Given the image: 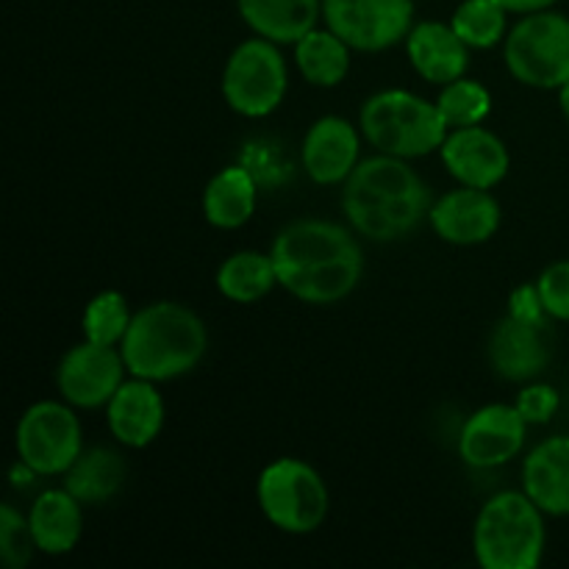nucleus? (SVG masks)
<instances>
[{"instance_id":"39448f33","label":"nucleus","mask_w":569,"mask_h":569,"mask_svg":"<svg viewBox=\"0 0 569 569\" xmlns=\"http://www.w3.org/2000/svg\"><path fill=\"white\" fill-rule=\"evenodd\" d=\"M359 128L378 153L420 159L442 148L450 128L437 103H428L409 89H383L365 100Z\"/></svg>"},{"instance_id":"412c9836","label":"nucleus","mask_w":569,"mask_h":569,"mask_svg":"<svg viewBox=\"0 0 569 569\" xmlns=\"http://www.w3.org/2000/svg\"><path fill=\"white\" fill-rule=\"evenodd\" d=\"M244 26L276 44H295L322 20V0H237Z\"/></svg>"},{"instance_id":"9d476101","label":"nucleus","mask_w":569,"mask_h":569,"mask_svg":"<svg viewBox=\"0 0 569 569\" xmlns=\"http://www.w3.org/2000/svg\"><path fill=\"white\" fill-rule=\"evenodd\" d=\"M322 22L359 53H381L406 42L415 0H322Z\"/></svg>"},{"instance_id":"aec40b11","label":"nucleus","mask_w":569,"mask_h":569,"mask_svg":"<svg viewBox=\"0 0 569 569\" xmlns=\"http://www.w3.org/2000/svg\"><path fill=\"white\" fill-rule=\"evenodd\" d=\"M81 500L70 489H44L28 509L33 542L44 556H67L83 533Z\"/></svg>"},{"instance_id":"72a5a7b5","label":"nucleus","mask_w":569,"mask_h":569,"mask_svg":"<svg viewBox=\"0 0 569 569\" xmlns=\"http://www.w3.org/2000/svg\"><path fill=\"white\" fill-rule=\"evenodd\" d=\"M556 92H559V109H561V114H565L567 122H569V81L561 83V87L556 89Z\"/></svg>"},{"instance_id":"2eb2a0df","label":"nucleus","mask_w":569,"mask_h":569,"mask_svg":"<svg viewBox=\"0 0 569 569\" xmlns=\"http://www.w3.org/2000/svg\"><path fill=\"white\" fill-rule=\"evenodd\" d=\"M439 153H442V161L450 176L459 183H465V187L492 189L511 170V156L506 142L483 126H467L448 131Z\"/></svg>"},{"instance_id":"7ed1b4c3","label":"nucleus","mask_w":569,"mask_h":569,"mask_svg":"<svg viewBox=\"0 0 569 569\" xmlns=\"http://www.w3.org/2000/svg\"><path fill=\"white\" fill-rule=\"evenodd\" d=\"M209 348V331L189 306L159 300L133 311L131 328L120 345L128 372L144 381H172L200 365Z\"/></svg>"},{"instance_id":"423d86ee","label":"nucleus","mask_w":569,"mask_h":569,"mask_svg":"<svg viewBox=\"0 0 569 569\" xmlns=\"http://www.w3.org/2000/svg\"><path fill=\"white\" fill-rule=\"evenodd\" d=\"M256 500L267 522L292 537L315 533L331 509V495L320 472L292 456L276 459L261 470Z\"/></svg>"},{"instance_id":"473e14b6","label":"nucleus","mask_w":569,"mask_h":569,"mask_svg":"<svg viewBox=\"0 0 569 569\" xmlns=\"http://www.w3.org/2000/svg\"><path fill=\"white\" fill-rule=\"evenodd\" d=\"M511 14H531V11H542V9H553L559 0H500Z\"/></svg>"},{"instance_id":"4be33fe9","label":"nucleus","mask_w":569,"mask_h":569,"mask_svg":"<svg viewBox=\"0 0 569 569\" xmlns=\"http://www.w3.org/2000/svg\"><path fill=\"white\" fill-rule=\"evenodd\" d=\"M256 198H259V181L244 164L222 167L203 192V217L209 226L220 231L242 228L253 217Z\"/></svg>"},{"instance_id":"1a4fd4ad","label":"nucleus","mask_w":569,"mask_h":569,"mask_svg":"<svg viewBox=\"0 0 569 569\" xmlns=\"http://www.w3.org/2000/svg\"><path fill=\"white\" fill-rule=\"evenodd\" d=\"M76 406L67 400H39L17 422V459L37 476H64L83 453V433Z\"/></svg>"},{"instance_id":"cd10ccee","label":"nucleus","mask_w":569,"mask_h":569,"mask_svg":"<svg viewBox=\"0 0 569 569\" xmlns=\"http://www.w3.org/2000/svg\"><path fill=\"white\" fill-rule=\"evenodd\" d=\"M437 109L450 131L453 128L481 126L489 117V111H492V94H489V89L481 81L461 76L456 81L445 83L437 98Z\"/></svg>"},{"instance_id":"7c9ffc66","label":"nucleus","mask_w":569,"mask_h":569,"mask_svg":"<svg viewBox=\"0 0 569 569\" xmlns=\"http://www.w3.org/2000/svg\"><path fill=\"white\" fill-rule=\"evenodd\" d=\"M559 403H561L559 392H556L550 383H537V381L533 383L528 381L515 400V406L520 409V415L526 417L528 426H548V422L556 417V411H559Z\"/></svg>"},{"instance_id":"b1692460","label":"nucleus","mask_w":569,"mask_h":569,"mask_svg":"<svg viewBox=\"0 0 569 569\" xmlns=\"http://www.w3.org/2000/svg\"><path fill=\"white\" fill-rule=\"evenodd\" d=\"M350 48L331 28H311L295 42V64L315 87H339L350 72Z\"/></svg>"},{"instance_id":"ddd939ff","label":"nucleus","mask_w":569,"mask_h":569,"mask_svg":"<svg viewBox=\"0 0 569 569\" xmlns=\"http://www.w3.org/2000/svg\"><path fill=\"white\" fill-rule=\"evenodd\" d=\"M550 359L553 350H550L548 320H526L509 311L495 322L489 333V361L503 381H537L548 370Z\"/></svg>"},{"instance_id":"c85d7f7f","label":"nucleus","mask_w":569,"mask_h":569,"mask_svg":"<svg viewBox=\"0 0 569 569\" xmlns=\"http://www.w3.org/2000/svg\"><path fill=\"white\" fill-rule=\"evenodd\" d=\"M37 550L28 515L22 517L14 506L3 503V509H0V556H3V565L9 569L28 567Z\"/></svg>"},{"instance_id":"6e6552de","label":"nucleus","mask_w":569,"mask_h":569,"mask_svg":"<svg viewBox=\"0 0 569 569\" xmlns=\"http://www.w3.org/2000/svg\"><path fill=\"white\" fill-rule=\"evenodd\" d=\"M289 89L287 61L276 42L264 37L244 39L228 56L222 70V98L248 120L270 117Z\"/></svg>"},{"instance_id":"9b49d317","label":"nucleus","mask_w":569,"mask_h":569,"mask_svg":"<svg viewBox=\"0 0 569 569\" xmlns=\"http://www.w3.org/2000/svg\"><path fill=\"white\" fill-rule=\"evenodd\" d=\"M126 359L111 345H98L83 339L67 350L56 370V389L61 400L76 409H100L109 406L117 389L126 381Z\"/></svg>"},{"instance_id":"2f4dec72","label":"nucleus","mask_w":569,"mask_h":569,"mask_svg":"<svg viewBox=\"0 0 569 569\" xmlns=\"http://www.w3.org/2000/svg\"><path fill=\"white\" fill-rule=\"evenodd\" d=\"M509 311L517 317H526V320H550V315L542 306V298H539L537 283L517 287L509 298Z\"/></svg>"},{"instance_id":"f8f14e48","label":"nucleus","mask_w":569,"mask_h":569,"mask_svg":"<svg viewBox=\"0 0 569 569\" xmlns=\"http://www.w3.org/2000/svg\"><path fill=\"white\" fill-rule=\"evenodd\" d=\"M526 417L517 406L489 403L472 411L459 437V456L467 467L495 470L509 465L526 448L528 433Z\"/></svg>"},{"instance_id":"393cba45","label":"nucleus","mask_w":569,"mask_h":569,"mask_svg":"<svg viewBox=\"0 0 569 569\" xmlns=\"http://www.w3.org/2000/svg\"><path fill=\"white\" fill-rule=\"evenodd\" d=\"M214 283L231 303H259L278 287L272 256L259 250H237L222 261Z\"/></svg>"},{"instance_id":"c756f323","label":"nucleus","mask_w":569,"mask_h":569,"mask_svg":"<svg viewBox=\"0 0 569 569\" xmlns=\"http://www.w3.org/2000/svg\"><path fill=\"white\" fill-rule=\"evenodd\" d=\"M533 283H537L539 298H542V306L550 315V320L569 322V259L553 261L550 267H545L542 276Z\"/></svg>"},{"instance_id":"6ab92c4d","label":"nucleus","mask_w":569,"mask_h":569,"mask_svg":"<svg viewBox=\"0 0 569 569\" xmlns=\"http://www.w3.org/2000/svg\"><path fill=\"white\" fill-rule=\"evenodd\" d=\"M522 492L550 517H569V437L542 439L522 461Z\"/></svg>"},{"instance_id":"4468645a","label":"nucleus","mask_w":569,"mask_h":569,"mask_svg":"<svg viewBox=\"0 0 569 569\" xmlns=\"http://www.w3.org/2000/svg\"><path fill=\"white\" fill-rule=\"evenodd\" d=\"M500 217H503L500 203L489 189L465 187V183L433 200L431 211H428L433 233L442 242L459 244V248L489 242L498 233Z\"/></svg>"},{"instance_id":"f3484780","label":"nucleus","mask_w":569,"mask_h":569,"mask_svg":"<svg viewBox=\"0 0 569 569\" xmlns=\"http://www.w3.org/2000/svg\"><path fill=\"white\" fill-rule=\"evenodd\" d=\"M164 398L156 392V383L144 381V378L122 381V387L106 406V422H109L111 437L133 450L148 448L159 439L161 428H164Z\"/></svg>"},{"instance_id":"bb28decb","label":"nucleus","mask_w":569,"mask_h":569,"mask_svg":"<svg viewBox=\"0 0 569 569\" xmlns=\"http://www.w3.org/2000/svg\"><path fill=\"white\" fill-rule=\"evenodd\" d=\"M133 311L128 306L126 295L117 292V289H106V292L94 295L87 303L81 317V331L83 339L98 345H122L128 328H131Z\"/></svg>"},{"instance_id":"20e7f679","label":"nucleus","mask_w":569,"mask_h":569,"mask_svg":"<svg viewBox=\"0 0 569 569\" xmlns=\"http://www.w3.org/2000/svg\"><path fill=\"white\" fill-rule=\"evenodd\" d=\"M545 545V511L526 492H498L478 511L472 550L483 569H537Z\"/></svg>"},{"instance_id":"dca6fc26","label":"nucleus","mask_w":569,"mask_h":569,"mask_svg":"<svg viewBox=\"0 0 569 569\" xmlns=\"http://www.w3.org/2000/svg\"><path fill=\"white\" fill-rule=\"evenodd\" d=\"M359 128L339 114L320 117L306 131L303 148H300V161H303L306 176L315 183H320V187H333V183L348 181V176L359 164Z\"/></svg>"},{"instance_id":"0eeeda50","label":"nucleus","mask_w":569,"mask_h":569,"mask_svg":"<svg viewBox=\"0 0 569 569\" xmlns=\"http://www.w3.org/2000/svg\"><path fill=\"white\" fill-rule=\"evenodd\" d=\"M503 59L522 87L559 89L569 81V17L556 9L522 14L506 33Z\"/></svg>"},{"instance_id":"f257e3e1","label":"nucleus","mask_w":569,"mask_h":569,"mask_svg":"<svg viewBox=\"0 0 569 569\" xmlns=\"http://www.w3.org/2000/svg\"><path fill=\"white\" fill-rule=\"evenodd\" d=\"M278 287L300 303L331 306L348 298L365 272V253L345 226L320 217L295 220L272 239Z\"/></svg>"},{"instance_id":"a878e982","label":"nucleus","mask_w":569,"mask_h":569,"mask_svg":"<svg viewBox=\"0 0 569 569\" xmlns=\"http://www.w3.org/2000/svg\"><path fill=\"white\" fill-rule=\"evenodd\" d=\"M509 14L511 11L500 0H461L450 17V26L465 39L467 48L487 50L506 42Z\"/></svg>"},{"instance_id":"f03ea898","label":"nucleus","mask_w":569,"mask_h":569,"mask_svg":"<svg viewBox=\"0 0 569 569\" xmlns=\"http://www.w3.org/2000/svg\"><path fill=\"white\" fill-rule=\"evenodd\" d=\"M431 206V189L409 159L387 153L359 161L342 189V211L350 228L372 242L409 237Z\"/></svg>"},{"instance_id":"a211bd4d","label":"nucleus","mask_w":569,"mask_h":569,"mask_svg":"<svg viewBox=\"0 0 569 569\" xmlns=\"http://www.w3.org/2000/svg\"><path fill=\"white\" fill-rule=\"evenodd\" d=\"M406 53H409L417 76L426 78L428 83H439V87L461 78L470 67V48L450 22H415L406 37Z\"/></svg>"},{"instance_id":"5701e85b","label":"nucleus","mask_w":569,"mask_h":569,"mask_svg":"<svg viewBox=\"0 0 569 569\" xmlns=\"http://www.w3.org/2000/svg\"><path fill=\"white\" fill-rule=\"evenodd\" d=\"M128 478L126 459L111 448H89L64 472V489H70L83 506L109 503Z\"/></svg>"}]
</instances>
